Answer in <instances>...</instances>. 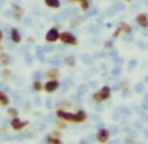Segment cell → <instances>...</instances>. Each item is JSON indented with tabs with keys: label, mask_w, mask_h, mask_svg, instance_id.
Instances as JSON below:
<instances>
[{
	"label": "cell",
	"mask_w": 148,
	"mask_h": 144,
	"mask_svg": "<svg viewBox=\"0 0 148 144\" xmlns=\"http://www.w3.org/2000/svg\"><path fill=\"white\" fill-rule=\"evenodd\" d=\"M85 118H87V114H85V111L83 110H79L77 113L75 114V122L76 123H81L85 121Z\"/></svg>",
	"instance_id": "8fae6325"
},
{
	"label": "cell",
	"mask_w": 148,
	"mask_h": 144,
	"mask_svg": "<svg viewBox=\"0 0 148 144\" xmlns=\"http://www.w3.org/2000/svg\"><path fill=\"white\" fill-rule=\"evenodd\" d=\"M0 62H1V64H3V66L9 64V56L7 55V54H1V56H0Z\"/></svg>",
	"instance_id": "ac0fdd59"
},
{
	"label": "cell",
	"mask_w": 148,
	"mask_h": 144,
	"mask_svg": "<svg viewBox=\"0 0 148 144\" xmlns=\"http://www.w3.org/2000/svg\"><path fill=\"white\" fill-rule=\"evenodd\" d=\"M58 86H59V81L56 80V79H54V80H50L45 84V91L47 92V93H53L54 91L58 89Z\"/></svg>",
	"instance_id": "277c9868"
},
{
	"label": "cell",
	"mask_w": 148,
	"mask_h": 144,
	"mask_svg": "<svg viewBox=\"0 0 148 144\" xmlns=\"http://www.w3.org/2000/svg\"><path fill=\"white\" fill-rule=\"evenodd\" d=\"M136 22L142 26V28H148V17H147V14H144V13L138 14L136 16Z\"/></svg>",
	"instance_id": "ba28073f"
},
{
	"label": "cell",
	"mask_w": 148,
	"mask_h": 144,
	"mask_svg": "<svg viewBox=\"0 0 148 144\" xmlns=\"http://www.w3.org/2000/svg\"><path fill=\"white\" fill-rule=\"evenodd\" d=\"M12 12H13L14 17H16L17 20H20L21 17H23V14H24L23 8H20L18 5H12Z\"/></svg>",
	"instance_id": "7c38bea8"
},
{
	"label": "cell",
	"mask_w": 148,
	"mask_h": 144,
	"mask_svg": "<svg viewBox=\"0 0 148 144\" xmlns=\"http://www.w3.org/2000/svg\"><path fill=\"white\" fill-rule=\"evenodd\" d=\"M45 3L50 8H59L60 7V1L59 0H45Z\"/></svg>",
	"instance_id": "4fadbf2b"
},
{
	"label": "cell",
	"mask_w": 148,
	"mask_h": 144,
	"mask_svg": "<svg viewBox=\"0 0 148 144\" xmlns=\"http://www.w3.org/2000/svg\"><path fill=\"white\" fill-rule=\"evenodd\" d=\"M121 32H126V33H131V26L129 25V24H126V22H122V24H119V28L115 30L114 33V37H117L118 34L121 33Z\"/></svg>",
	"instance_id": "9c48e42d"
},
{
	"label": "cell",
	"mask_w": 148,
	"mask_h": 144,
	"mask_svg": "<svg viewBox=\"0 0 148 144\" xmlns=\"http://www.w3.org/2000/svg\"><path fill=\"white\" fill-rule=\"evenodd\" d=\"M70 1H72V3H75V1L80 3L81 4V9H83V11H87V9L89 8V3H88V0H70Z\"/></svg>",
	"instance_id": "5bb4252c"
},
{
	"label": "cell",
	"mask_w": 148,
	"mask_h": 144,
	"mask_svg": "<svg viewBox=\"0 0 148 144\" xmlns=\"http://www.w3.org/2000/svg\"><path fill=\"white\" fill-rule=\"evenodd\" d=\"M1 39H3V32L0 30V42H1Z\"/></svg>",
	"instance_id": "7402d4cb"
},
{
	"label": "cell",
	"mask_w": 148,
	"mask_h": 144,
	"mask_svg": "<svg viewBox=\"0 0 148 144\" xmlns=\"http://www.w3.org/2000/svg\"><path fill=\"white\" fill-rule=\"evenodd\" d=\"M46 141H47V143H53V144H59L60 143V139L54 138V135H53V136H47V138H46Z\"/></svg>",
	"instance_id": "e0dca14e"
},
{
	"label": "cell",
	"mask_w": 148,
	"mask_h": 144,
	"mask_svg": "<svg viewBox=\"0 0 148 144\" xmlns=\"http://www.w3.org/2000/svg\"><path fill=\"white\" fill-rule=\"evenodd\" d=\"M11 39L13 42H16V43H18V42L21 41V34H20V32L17 30L16 28L11 29Z\"/></svg>",
	"instance_id": "30bf717a"
},
{
	"label": "cell",
	"mask_w": 148,
	"mask_h": 144,
	"mask_svg": "<svg viewBox=\"0 0 148 144\" xmlns=\"http://www.w3.org/2000/svg\"><path fill=\"white\" fill-rule=\"evenodd\" d=\"M59 39V32L56 30L55 28L50 29V30L47 32V34H46V41L47 42H55Z\"/></svg>",
	"instance_id": "5b68a950"
},
{
	"label": "cell",
	"mask_w": 148,
	"mask_h": 144,
	"mask_svg": "<svg viewBox=\"0 0 148 144\" xmlns=\"http://www.w3.org/2000/svg\"><path fill=\"white\" fill-rule=\"evenodd\" d=\"M26 125H28V122H23V121H20L18 118H13V119H12V122H11L12 128H13V130H16V131L23 130Z\"/></svg>",
	"instance_id": "8992f818"
},
{
	"label": "cell",
	"mask_w": 148,
	"mask_h": 144,
	"mask_svg": "<svg viewBox=\"0 0 148 144\" xmlns=\"http://www.w3.org/2000/svg\"><path fill=\"white\" fill-rule=\"evenodd\" d=\"M67 63L70 64V66H72V64H73V60H72V58H68V59H67Z\"/></svg>",
	"instance_id": "44dd1931"
},
{
	"label": "cell",
	"mask_w": 148,
	"mask_h": 144,
	"mask_svg": "<svg viewBox=\"0 0 148 144\" xmlns=\"http://www.w3.org/2000/svg\"><path fill=\"white\" fill-rule=\"evenodd\" d=\"M109 97H110V88L109 86H103L101 91H98L97 93L93 94V100H95L96 102H102V101H105Z\"/></svg>",
	"instance_id": "6da1fadb"
},
{
	"label": "cell",
	"mask_w": 148,
	"mask_h": 144,
	"mask_svg": "<svg viewBox=\"0 0 148 144\" xmlns=\"http://www.w3.org/2000/svg\"><path fill=\"white\" fill-rule=\"evenodd\" d=\"M56 114L60 119H64V122H75V114L72 113H68V111L64 110H58Z\"/></svg>",
	"instance_id": "3957f363"
},
{
	"label": "cell",
	"mask_w": 148,
	"mask_h": 144,
	"mask_svg": "<svg viewBox=\"0 0 148 144\" xmlns=\"http://www.w3.org/2000/svg\"><path fill=\"white\" fill-rule=\"evenodd\" d=\"M33 88L36 89L37 92H39L43 89V85H42V83L39 80H36V81H33Z\"/></svg>",
	"instance_id": "d6986e66"
},
{
	"label": "cell",
	"mask_w": 148,
	"mask_h": 144,
	"mask_svg": "<svg viewBox=\"0 0 148 144\" xmlns=\"http://www.w3.org/2000/svg\"><path fill=\"white\" fill-rule=\"evenodd\" d=\"M0 104L1 105H8L9 104V98L5 96V93H3V92L0 91Z\"/></svg>",
	"instance_id": "9a60e30c"
},
{
	"label": "cell",
	"mask_w": 148,
	"mask_h": 144,
	"mask_svg": "<svg viewBox=\"0 0 148 144\" xmlns=\"http://www.w3.org/2000/svg\"><path fill=\"white\" fill-rule=\"evenodd\" d=\"M58 76H59V72L56 71V69H50V72L46 75V77H49L50 80H54V79H56Z\"/></svg>",
	"instance_id": "2e32d148"
},
{
	"label": "cell",
	"mask_w": 148,
	"mask_h": 144,
	"mask_svg": "<svg viewBox=\"0 0 148 144\" xmlns=\"http://www.w3.org/2000/svg\"><path fill=\"white\" fill-rule=\"evenodd\" d=\"M59 39L66 45H71V46H76V45H77L76 37L73 36V34L68 33V32H63V33L59 34Z\"/></svg>",
	"instance_id": "7a4b0ae2"
},
{
	"label": "cell",
	"mask_w": 148,
	"mask_h": 144,
	"mask_svg": "<svg viewBox=\"0 0 148 144\" xmlns=\"http://www.w3.org/2000/svg\"><path fill=\"white\" fill-rule=\"evenodd\" d=\"M8 114H11V115H17V110L16 109H8Z\"/></svg>",
	"instance_id": "ffe728a7"
},
{
	"label": "cell",
	"mask_w": 148,
	"mask_h": 144,
	"mask_svg": "<svg viewBox=\"0 0 148 144\" xmlns=\"http://www.w3.org/2000/svg\"><path fill=\"white\" fill-rule=\"evenodd\" d=\"M109 130H106V128H102V130H100L97 132V140L100 141V143H105V141L109 139Z\"/></svg>",
	"instance_id": "52a82bcc"
},
{
	"label": "cell",
	"mask_w": 148,
	"mask_h": 144,
	"mask_svg": "<svg viewBox=\"0 0 148 144\" xmlns=\"http://www.w3.org/2000/svg\"><path fill=\"white\" fill-rule=\"evenodd\" d=\"M127 1H130V0H127Z\"/></svg>",
	"instance_id": "603a6c76"
}]
</instances>
